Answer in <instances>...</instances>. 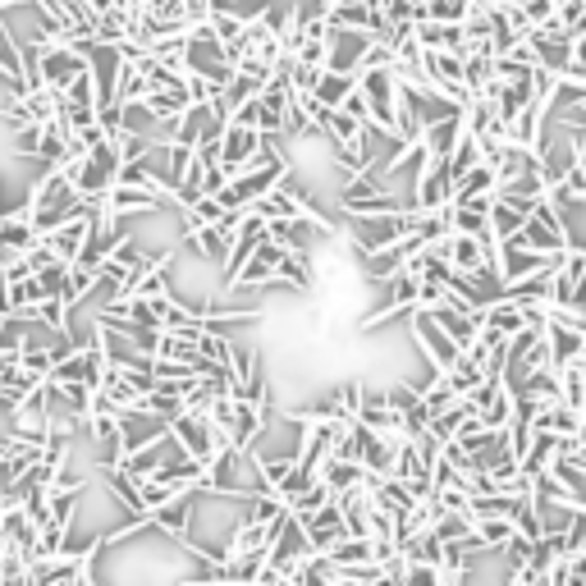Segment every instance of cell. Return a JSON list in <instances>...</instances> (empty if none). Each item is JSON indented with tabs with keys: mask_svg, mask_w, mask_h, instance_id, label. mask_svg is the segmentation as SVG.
Here are the masks:
<instances>
[{
	"mask_svg": "<svg viewBox=\"0 0 586 586\" xmlns=\"http://www.w3.org/2000/svg\"><path fill=\"white\" fill-rule=\"evenodd\" d=\"M316 477L326 481L335 495H344V490H353V486H362V481H367V467H362V458L330 454L326 463H321V472H316Z\"/></svg>",
	"mask_w": 586,
	"mask_h": 586,
	"instance_id": "cell-1",
	"label": "cell"
},
{
	"mask_svg": "<svg viewBox=\"0 0 586 586\" xmlns=\"http://www.w3.org/2000/svg\"><path fill=\"white\" fill-rule=\"evenodd\" d=\"M477 532L486 536V545L495 554L504 550V545L513 541V532H518V522H513V513H477Z\"/></svg>",
	"mask_w": 586,
	"mask_h": 586,
	"instance_id": "cell-2",
	"label": "cell"
},
{
	"mask_svg": "<svg viewBox=\"0 0 586 586\" xmlns=\"http://www.w3.org/2000/svg\"><path fill=\"white\" fill-rule=\"evenodd\" d=\"M188 243H197V252H207V261H216V266H225L229 248H234V239H229L220 225H207V229H197V234H188Z\"/></svg>",
	"mask_w": 586,
	"mask_h": 586,
	"instance_id": "cell-3",
	"label": "cell"
},
{
	"mask_svg": "<svg viewBox=\"0 0 586 586\" xmlns=\"http://www.w3.org/2000/svg\"><path fill=\"white\" fill-rule=\"evenodd\" d=\"M467 14H472V0H426V19L463 23Z\"/></svg>",
	"mask_w": 586,
	"mask_h": 586,
	"instance_id": "cell-4",
	"label": "cell"
},
{
	"mask_svg": "<svg viewBox=\"0 0 586 586\" xmlns=\"http://www.w3.org/2000/svg\"><path fill=\"white\" fill-rule=\"evenodd\" d=\"M10 362H14L10 353H0V376H5V371H10Z\"/></svg>",
	"mask_w": 586,
	"mask_h": 586,
	"instance_id": "cell-5",
	"label": "cell"
}]
</instances>
